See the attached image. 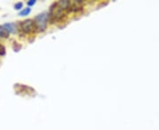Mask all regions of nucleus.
Listing matches in <instances>:
<instances>
[{"label":"nucleus","instance_id":"obj_1","mask_svg":"<svg viewBox=\"0 0 159 130\" xmlns=\"http://www.w3.org/2000/svg\"><path fill=\"white\" fill-rule=\"evenodd\" d=\"M48 20H49V14L47 13H42L36 16L35 19V27L38 32H44L46 29Z\"/></svg>","mask_w":159,"mask_h":130},{"label":"nucleus","instance_id":"obj_2","mask_svg":"<svg viewBox=\"0 0 159 130\" xmlns=\"http://www.w3.org/2000/svg\"><path fill=\"white\" fill-rule=\"evenodd\" d=\"M65 17V13L64 11L62 9L58 7L57 4H54L51 8V13L49 15V18L51 19V20L52 23H54V21H58L62 20Z\"/></svg>","mask_w":159,"mask_h":130},{"label":"nucleus","instance_id":"obj_3","mask_svg":"<svg viewBox=\"0 0 159 130\" xmlns=\"http://www.w3.org/2000/svg\"><path fill=\"white\" fill-rule=\"evenodd\" d=\"M21 28L25 34H29L34 31L36 28L35 27V21L32 20H26L21 23Z\"/></svg>","mask_w":159,"mask_h":130},{"label":"nucleus","instance_id":"obj_4","mask_svg":"<svg viewBox=\"0 0 159 130\" xmlns=\"http://www.w3.org/2000/svg\"><path fill=\"white\" fill-rule=\"evenodd\" d=\"M80 10H82L81 1H74L69 3V6L67 9L68 12H79Z\"/></svg>","mask_w":159,"mask_h":130},{"label":"nucleus","instance_id":"obj_5","mask_svg":"<svg viewBox=\"0 0 159 130\" xmlns=\"http://www.w3.org/2000/svg\"><path fill=\"white\" fill-rule=\"evenodd\" d=\"M3 27H4V28L6 29V30H7V32L9 34L10 33L15 34L16 31H17V26H16L15 23H6Z\"/></svg>","mask_w":159,"mask_h":130},{"label":"nucleus","instance_id":"obj_6","mask_svg":"<svg viewBox=\"0 0 159 130\" xmlns=\"http://www.w3.org/2000/svg\"><path fill=\"white\" fill-rule=\"evenodd\" d=\"M69 3H70V2L67 1V0H62V1H59L58 3H57V5H58V7L64 11V10H67V9H68Z\"/></svg>","mask_w":159,"mask_h":130},{"label":"nucleus","instance_id":"obj_7","mask_svg":"<svg viewBox=\"0 0 159 130\" xmlns=\"http://www.w3.org/2000/svg\"><path fill=\"white\" fill-rule=\"evenodd\" d=\"M0 37L1 38H8L9 37V33L7 30L4 28L3 26H0Z\"/></svg>","mask_w":159,"mask_h":130},{"label":"nucleus","instance_id":"obj_8","mask_svg":"<svg viewBox=\"0 0 159 130\" xmlns=\"http://www.w3.org/2000/svg\"><path fill=\"white\" fill-rule=\"evenodd\" d=\"M30 12H31V9L30 8H25V9L22 10L21 12H20L19 15H21V16H27V15H29L30 13Z\"/></svg>","mask_w":159,"mask_h":130},{"label":"nucleus","instance_id":"obj_9","mask_svg":"<svg viewBox=\"0 0 159 130\" xmlns=\"http://www.w3.org/2000/svg\"><path fill=\"white\" fill-rule=\"evenodd\" d=\"M23 6V3L22 2H18L14 5V9L15 10H21Z\"/></svg>","mask_w":159,"mask_h":130},{"label":"nucleus","instance_id":"obj_10","mask_svg":"<svg viewBox=\"0 0 159 130\" xmlns=\"http://www.w3.org/2000/svg\"><path fill=\"white\" fill-rule=\"evenodd\" d=\"M6 55V48L2 44H0V56H5Z\"/></svg>","mask_w":159,"mask_h":130},{"label":"nucleus","instance_id":"obj_11","mask_svg":"<svg viewBox=\"0 0 159 130\" xmlns=\"http://www.w3.org/2000/svg\"><path fill=\"white\" fill-rule=\"evenodd\" d=\"M21 45H19V44H17V42H14V49L15 51H19L21 49Z\"/></svg>","mask_w":159,"mask_h":130},{"label":"nucleus","instance_id":"obj_12","mask_svg":"<svg viewBox=\"0 0 159 130\" xmlns=\"http://www.w3.org/2000/svg\"><path fill=\"white\" fill-rule=\"evenodd\" d=\"M36 4V0H30L28 2V5H29V6H31V5H34Z\"/></svg>","mask_w":159,"mask_h":130}]
</instances>
